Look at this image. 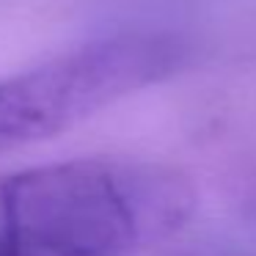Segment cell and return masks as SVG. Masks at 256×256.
<instances>
[{
	"label": "cell",
	"instance_id": "obj_1",
	"mask_svg": "<svg viewBox=\"0 0 256 256\" xmlns=\"http://www.w3.org/2000/svg\"><path fill=\"white\" fill-rule=\"evenodd\" d=\"M193 179L160 160L78 157L0 179V256H135L196 215Z\"/></svg>",
	"mask_w": 256,
	"mask_h": 256
},
{
	"label": "cell",
	"instance_id": "obj_2",
	"mask_svg": "<svg viewBox=\"0 0 256 256\" xmlns=\"http://www.w3.org/2000/svg\"><path fill=\"white\" fill-rule=\"evenodd\" d=\"M168 30H118L0 80V154L66 132L182 69Z\"/></svg>",
	"mask_w": 256,
	"mask_h": 256
}]
</instances>
